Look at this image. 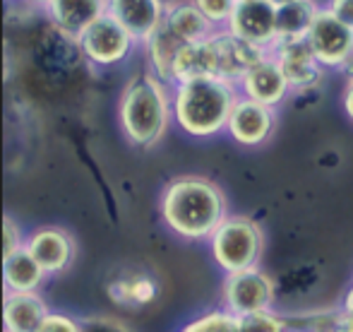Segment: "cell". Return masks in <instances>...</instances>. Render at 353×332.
<instances>
[{"label": "cell", "mask_w": 353, "mask_h": 332, "mask_svg": "<svg viewBox=\"0 0 353 332\" xmlns=\"http://www.w3.org/2000/svg\"><path fill=\"white\" fill-rule=\"evenodd\" d=\"M243 89H245L248 99H252V101H257V104H265V106L272 108L286 97V92L291 87H288L276 58L274 61H267L265 58V61L243 80Z\"/></svg>", "instance_id": "cell-16"}, {"label": "cell", "mask_w": 353, "mask_h": 332, "mask_svg": "<svg viewBox=\"0 0 353 332\" xmlns=\"http://www.w3.org/2000/svg\"><path fill=\"white\" fill-rule=\"evenodd\" d=\"M228 32L255 46L276 41V8L270 0H238L228 17Z\"/></svg>", "instance_id": "cell-9"}, {"label": "cell", "mask_w": 353, "mask_h": 332, "mask_svg": "<svg viewBox=\"0 0 353 332\" xmlns=\"http://www.w3.org/2000/svg\"><path fill=\"white\" fill-rule=\"evenodd\" d=\"M276 46V63L291 89H307L320 82V63L312 53L307 39L281 41Z\"/></svg>", "instance_id": "cell-10"}, {"label": "cell", "mask_w": 353, "mask_h": 332, "mask_svg": "<svg viewBox=\"0 0 353 332\" xmlns=\"http://www.w3.org/2000/svg\"><path fill=\"white\" fill-rule=\"evenodd\" d=\"M344 70H346V75H349V80H353V53L344 61Z\"/></svg>", "instance_id": "cell-32"}, {"label": "cell", "mask_w": 353, "mask_h": 332, "mask_svg": "<svg viewBox=\"0 0 353 332\" xmlns=\"http://www.w3.org/2000/svg\"><path fill=\"white\" fill-rule=\"evenodd\" d=\"M161 212L176 234L185 239H207L226 219V202L212 181L185 176L166 188Z\"/></svg>", "instance_id": "cell-1"}, {"label": "cell", "mask_w": 353, "mask_h": 332, "mask_svg": "<svg viewBox=\"0 0 353 332\" xmlns=\"http://www.w3.org/2000/svg\"><path fill=\"white\" fill-rule=\"evenodd\" d=\"M344 108H346V116L353 121V80H349L346 84V92H344Z\"/></svg>", "instance_id": "cell-30"}, {"label": "cell", "mask_w": 353, "mask_h": 332, "mask_svg": "<svg viewBox=\"0 0 353 332\" xmlns=\"http://www.w3.org/2000/svg\"><path fill=\"white\" fill-rule=\"evenodd\" d=\"M46 315V304L34 291H12L5 296L3 318L8 332H37Z\"/></svg>", "instance_id": "cell-15"}, {"label": "cell", "mask_w": 353, "mask_h": 332, "mask_svg": "<svg viewBox=\"0 0 353 332\" xmlns=\"http://www.w3.org/2000/svg\"><path fill=\"white\" fill-rule=\"evenodd\" d=\"M163 24L168 27V32L176 39H181L183 43H195L210 39V27L212 22L202 14V10L195 3L188 5H173L166 12Z\"/></svg>", "instance_id": "cell-19"}, {"label": "cell", "mask_w": 353, "mask_h": 332, "mask_svg": "<svg viewBox=\"0 0 353 332\" xmlns=\"http://www.w3.org/2000/svg\"><path fill=\"white\" fill-rule=\"evenodd\" d=\"M147 41H149V56H152L157 75L161 77V80H173V63H176L178 51H181L185 43L173 37L166 24H161Z\"/></svg>", "instance_id": "cell-21"}, {"label": "cell", "mask_w": 353, "mask_h": 332, "mask_svg": "<svg viewBox=\"0 0 353 332\" xmlns=\"http://www.w3.org/2000/svg\"><path fill=\"white\" fill-rule=\"evenodd\" d=\"M236 318H238V332H283L281 320L274 318L272 313H267V311L236 315Z\"/></svg>", "instance_id": "cell-24"}, {"label": "cell", "mask_w": 353, "mask_h": 332, "mask_svg": "<svg viewBox=\"0 0 353 332\" xmlns=\"http://www.w3.org/2000/svg\"><path fill=\"white\" fill-rule=\"evenodd\" d=\"M79 325H82V332H132V330H128L123 323H118V320H108V318H89Z\"/></svg>", "instance_id": "cell-28"}, {"label": "cell", "mask_w": 353, "mask_h": 332, "mask_svg": "<svg viewBox=\"0 0 353 332\" xmlns=\"http://www.w3.org/2000/svg\"><path fill=\"white\" fill-rule=\"evenodd\" d=\"M48 10L56 27L79 41V37L108 12V0H53Z\"/></svg>", "instance_id": "cell-13"}, {"label": "cell", "mask_w": 353, "mask_h": 332, "mask_svg": "<svg viewBox=\"0 0 353 332\" xmlns=\"http://www.w3.org/2000/svg\"><path fill=\"white\" fill-rule=\"evenodd\" d=\"M111 291V299L118 304H128V306H142L154 301L157 296V284H154L152 277L135 275V277H125V280H118L108 286Z\"/></svg>", "instance_id": "cell-22"}, {"label": "cell", "mask_w": 353, "mask_h": 332, "mask_svg": "<svg viewBox=\"0 0 353 332\" xmlns=\"http://www.w3.org/2000/svg\"><path fill=\"white\" fill-rule=\"evenodd\" d=\"M212 253L223 270H250L262 253V231L248 217H226L212 236Z\"/></svg>", "instance_id": "cell-4"}, {"label": "cell", "mask_w": 353, "mask_h": 332, "mask_svg": "<svg viewBox=\"0 0 353 332\" xmlns=\"http://www.w3.org/2000/svg\"><path fill=\"white\" fill-rule=\"evenodd\" d=\"M305 39L320 66H344L353 53V29L336 19L332 10H317V17Z\"/></svg>", "instance_id": "cell-5"}, {"label": "cell", "mask_w": 353, "mask_h": 332, "mask_svg": "<svg viewBox=\"0 0 353 332\" xmlns=\"http://www.w3.org/2000/svg\"><path fill=\"white\" fill-rule=\"evenodd\" d=\"M3 234H5V239H3V257H10L12 253L22 251V248H19V226L14 224L10 217H5V222H3Z\"/></svg>", "instance_id": "cell-27"}, {"label": "cell", "mask_w": 353, "mask_h": 332, "mask_svg": "<svg viewBox=\"0 0 353 332\" xmlns=\"http://www.w3.org/2000/svg\"><path fill=\"white\" fill-rule=\"evenodd\" d=\"M210 22H228L238 0H192Z\"/></svg>", "instance_id": "cell-25"}, {"label": "cell", "mask_w": 353, "mask_h": 332, "mask_svg": "<svg viewBox=\"0 0 353 332\" xmlns=\"http://www.w3.org/2000/svg\"><path fill=\"white\" fill-rule=\"evenodd\" d=\"M336 330L339 332H353V315L351 313H344L336 323Z\"/></svg>", "instance_id": "cell-31"}, {"label": "cell", "mask_w": 353, "mask_h": 332, "mask_svg": "<svg viewBox=\"0 0 353 332\" xmlns=\"http://www.w3.org/2000/svg\"><path fill=\"white\" fill-rule=\"evenodd\" d=\"M317 17V8L312 0H293L276 8V41H296L305 39L312 22Z\"/></svg>", "instance_id": "cell-18"}, {"label": "cell", "mask_w": 353, "mask_h": 332, "mask_svg": "<svg viewBox=\"0 0 353 332\" xmlns=\"http://www.w3.org/2000/svg\"><path fill=\"white\" fill-rule=\"evenodd\" d=\"M27 251L46 275L63 272L72 260V241L61 229H41L29 239Z\"/></svg>", "instance_id": "cell-14"}, {"label": "cell", "mask_w": 353, "mask_h": 332, "mask_svg": "<svg viewBox=\"0 0 353 332\" xmlns=\"http://www.w3.org/2000/svg\"><path fill=\"white\" fill-rule=\"evenodd\" d=\"M121 123L135 145H154L168 126V99L154 75H137L121 97Z\"/></svg>", "instance_id": "cell-3"}, {"label": "cell", "mask_w": 353, "mask_h": 332, "mask_svg": "<svg viewBox=\"0 0 353 332\" xmlns=\"http://www.w3.org/2000/svg\"><path fill=\"white\" fill-rule=\"evenodd\" d=\"M312 332H339L336 328H325V330H312Z\"/></svg>", "instance_id": "cell-35"}, {"label": "cell", "mask_w": 353, "mask_h": 332, "mask_svg": "<svg viewBox=\"0 0 353 332\" xmlns=\"http://www.w3.org/2000/svg\"><path fill=\"white\" fill-rule=\"evenodd\" d=\"M330 10L334 12L336 19H341L346 27L353 29V0H332Z\"/></svg>", "instance_id": "cell-29"}, {"label": "cell", "mask_w": 353, "mask_h": 332, "mask_svg": "<svg viewBox=\"0 0 353 332\" xmlns=\"http://www.w3.org/2000/svg\"><path fill=\"white\" fill-rule=\"evenodd\" d=\"M274 8H279V5H286V3H293V0H270Z\"/></svg>", "instance_id": "cell-34"}, {"label": "cell", "mask_w": 353, "mask_h": 332, "mask_svg": "<svg viewBox=\"0 0 353 332\" xmlns=\"http://www.w3.org/2000/svg\"><path fill=\"white\" fill-rule=\"evenodd\" d=\"M5 286L10 291H37V286L43 282L46 272L41 270L37 260L29 255V251H17L10 257H5Z\"/></svg>", "instance_id": "cell-20"}, {"label": "cell", "mask_w": 353, "mask_h": 332, "mask_svg": "<svg viewBox=\"0 0 353 332\" xmlns=\"http://www.w3.org/2000/svg\"><path fill=\"white\" fill-rule=\"evenodd\" d=\"M79 46L89 61L111 66V63H121L128 56L132 46V37L121 22H116L106 12L79 37Z\"/></svg>", "instance_id": "cell-8"}, {"label": "cell", "mask_w": 353, "mask_h": 332, "mask_svg": "<svg viewBox=\"0 0 353 332\" xmlns=\"http://www.w3.org/2000/svg\"><path fill=\"white\" fill-rule=\"evenodd\" d=\"M108 14L121 22L132 39H149L166 19L163 0H108Z\"/></svg>", "instance_id": "cell-11"}, {"label": "cell", "mask_w": 353, "mask_h": 332, "mask_svg": "<svg viewBox=\"0 0 353 332\" xmlns=\"http://www.w3.org/2000/svg\"><path fill=\"white\" fill-rule=\"evenodd\" d=\"M197 77H216V58H214L210 39L185 43L173 63V80L176 82H190Z\"/></svg>", "instance_id": "cell-17"}, {"label": "cell", "mask_w": 353, "mask_h": 332, "mask_svg": "<svg viewBox=\"0 0 353 332\" xmlns=\"http://www.w3.org/2000/svg\"><path fill=\"white\" fill-rule=\"evenodd\" d=\"M183 332H238V318L233 313H210L185 325Z\"/></svg>", "instance_id": "cell-23"}, {"label": "cell", "mask_w": 353, "mask_h": 332, "mask_svg": "<svg viewBox=\"0 0 353 332\" xmlns=\"http://www.w3.org/2000/svg\"><path fill=\"white\" fill-rule=\"evenodd\" d=\"M344 311L353 315V289L349 291V296H346V301H344Z\"/></svg>", "instance_id": "cell-33"}, {"label": "cell", "mask_w": 353, "mask_h": 332, "mask_svg": "<svg viewBox=\"0 0 353 332\" xmlns=\"http://www.w3.org/2000/svg\"><path fill=\"white\" fill-rule=\"evenodd\" d=\"M32 3H41V5H51L53 0H32Z\"/></svg>", "instance_id": "cell-36"}, {"label": "cell", "mask_w": 353, "mask_h": 332, "mask_svg": "<svg viewBox=\"0 0 353 332\" xmlns=\"http://www.w3.org/2000/svg\"><path fill=\"white\" fill-rule=\"evenodd\" d=\"M272 128H274V113L265 104H257L252 99H241L236 101L228 118V133L233 140L241 145H260L270 137Z\"/></svg>", "instance_id": "cell-12"}, {"label": "cell", "mask_w": 353, "mask_h": 332, "mask_svg": "<svg viewBox=\"0 0 353 332\" xmlns=\"http://www.w3.org/2000/svg\"><path fill=\"white\" fill-rule=\"evenodd\" d=\"M37 332H82V325L61 313H48Z\"/></svg>", "instance_id": "cell-26"}, {"label": "cell", "mask_w": 353, "mask_h": 332, "mask_svg": "<svg viewBox=\"0 0 353 332\" xmlns=\"http://www.w3.org/2000/svg\"><path fill=\"white\" fill-rule=\"evenodd\" d=\"M223 296H226L228 311L233 315L260 313V311L270 309L272 299H274V284L267 275L250 267V270L228 275L226 284H223Z\"/></svg>", "instance_id": "cell-7"}, {"label": "cell", "mask_w": 353, "mask_h": 332, "mask_svg": "<svg viewBox=\"0 0 353 332\" xmlns=\"http://www.w3.org/2000/svg\"><path fill=\"white\" fill-rule=\"evenodd\" d=\"M236 94L231 82L221 77H197L190 82H181L176 92L178 126L195 137H207L228 126V118L236 106Z\"/></svg>", "instance_id": "cell-2"}, {"label": "cell", "mask_w": 353, "mask_h": 332, "mask_svg": "<svg viewBox=\"0 0 353 332\" xmlns=\"http://www.w3.org/2000/svg\"><path fill=\"white\" fill-rule=\"evenodd\" d=\"M214 58H216V77L226 82L245 80L262 61H265V48L245 41L231 32H221L210 37Z\"/></svg>", "instance_id": "cell-6"}]
</instances>
